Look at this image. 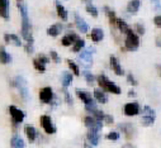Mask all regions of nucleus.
<instances>
[{
  "instance_id": "nucleus-18",
  "label": "nucleus",
  "mask_w": 161,
  "mask_h": 148,
  "mask_svg": "<svg viewBox=\"0 0 161 148\" xmlns=\"http://www.w3.org/2000/svg\"><path fill=\"white\" fill-rule=\"evenodd\" d=\"M141 8V0H131L127 4V12L130 14H136Z\"/></svg>"
},
{
  "instance_id": "nucleus-5",
  "label": "nucleus",
  "mask_w": 161,
  "mask_h": 148,
  "mask_svg": "<svg viewBox=\"0 0 161 148\" xmlns=\"http://www.w3.org/2000/svg\"><path fill=\"white\" fill-rule=\"evenodd\" d=\"M41 127L45 129V132L47 134L56 133V127L52 124V119L50 115H42L41 117Z\"/></svg>"
},
{
  "instance_id": "nucleus-7",
  "label": "nucleus",
  "mask_w": 161,
  "mask_h": 148,
  "mask_svg": "<svg viewBox=\"0 0 161 148\" xmlns=\"http://www.w3.org/2000/svg\"><path fill=\"white\" fill-rule=\"evenodd\" d=\"M84 124H85V127H88L89 129L95 130V132H100L103 128V124L100 123V120H98L93 117H86L84 119Z\"/></svg>"
},
{
  "instance_id": "nucleus-1",
  "label": "nucleus",
  "mask_w": 161,
  "mask_h": 148,
  "mask_svg": "<svg viewBox=\"0 0 161 148\" xmlns=\"http://www.w3.org/2000/svg\"><path fill=\"white\" fill-rule=\"evenodd\" d=\"M18 9H19L20 17H22V37L27 43H33L34 40L32 35V25H31V20H29V15H28V8L25 4L19 3Z\"/></svg>"
},
{
  "instance_id": "nucleus-34",
  "label": "nucleus",
  "mask_w": 161,
  "mask_h": 148,
  "mask_svg": "<svg viewBox=\"0 0 161 148\" xmlns=\"http://www.w3.org/2000/svg\"><path fill=\"white\" fill-rule=\"evenodd\" d=\"M10 35V42H13L17 47H20L22 46V41H20V38L18 35H15V34H9Z\"/></svg>"
},
{
  "instance_id": "nucleus-44",
  "label": "nucleus",
  "mask_w": 161,
  "mask_h": 148,
  "mask_svg": "<svg viewBox=\"0 0 161 148\" xmlns=\"http://www.w3.org/2000/svg\"><path fill=\"white\" fill-rule=\"evenodd\" d=\"M153 23H155L156 27L161 28V15H156V17L153 18Z\"/></svg>"
},
{
  "instance_id": "nucleus-17",
  "label": "nucleus",
  "mask_w": 161,
  "mask_h": 148,
  "mask_svg": "<svg viewBox=\"0 0 161 148\" xmlns=\"http://www.w3.org/2000/svg\"><path fill=\"white\" fill-rule=\"evenodd\" d=\"M62 29H64V25H62V24L55 23L53 25H51V27L47 29V34H48L50 37H57V35L62 32Z\"/></svg>"
},
{
  "instance_id": "nucleus-30",
  "label": "nucleus",
  "mask_w": 161,
  "mask_h": 148,
  "mask_svg": "<svg viewBox=\"0 0 161 148\" xmlns=\"http://www.w3.org/2000/svg\"><path fill=\"white\" fill-rule=\"evenodd\" d=\"M85 47V41L84 40H77L75 43H74V47H72V52H80L83 48Z\"/></svg>"
},
{
  "instance_id": "nucleus-41",
  "label": "nucleus",
  "mask_w": 161,
  "mask_h": 148,
  "mask_svg": "<svg viewBox=\"0 0 161 148\" xmlns=\"http://www.w3.org/2000/svg\"><path fill=\"white\" fill-rule=\"evenodd\" d=\"M104 122H105L108 125H112V124L114 123V119H113L112 115H107V114H105V117H104Z\"/></svg>"
},
{
  "instance_id": "nucleus-29",
  "label": "nucleus",
  "mask_w": 161,
  "mask_h": 148,
  "mask_svg": "<svg viewBox=\"0 0 161 148\" xmlns=\"http://www.w3.org/2000/svg\"><path fill=\"white\" fill-rule=\"evenodd\" d=\"M33 67H34L38 72H45V71H46V65H45L43 62H41L38 58L33 60Z\"/></svg>"
},
{
  "instance_id": "nucleus-31",
  "label": "nucleus",
  "mask_w": 161,
  "mask_h": 148,
  "mask_svg": "<svg viewBox=\"0 0 161 148\" xmlns=\"http://www.w3.org/2000/svg\"><path fill=\"white\" fill-rule=\"evenodd\" d=\"M67 63H69V67L71 68V71L75 73V76H79V75H80V68H79V66H77L72 60H67Z\"/></svg>"
},
{
  "instance_id": "nucleus-19",
  "label": "nucleus",
  "mask_w": 161,
  "mask_h": 148,
  "mask_svg": "<svg viewBox=\"0 0 161 148\" xmlns=\"http://www.w3.org/2000/svg\"><path fill=\"white\" fill-rule=\"evenodd\" d=\"M94 98L98 103H102V104H105L108 101V96H107L105 91L102 90V89H95L94 90Z\"/></svg>"
},
{
  "instance_id": "nucleus-50",
  "label": "nucleus",
  "mask_w": 161,
  "mask_h": 148,
  "mask_svg": "<svg viewBox=\"0 0 161 148\" xmlns=\"http://www.w3.org/2000/svg\"><path fill=\"white\" fill-rule=\"evenodd\" d=\"M158 72H160V76H161V66H158Z\"/></svg>"
},
{
  "instance_id": "nucleus-46",
  "label": "nucleus",
  "mask_w": 161,
  "mask_h": 148,
  "mask_svg": "<svg viewBox=\"0 0 161 148\" xmlns=\"http://www.w3.org/2000/svg\"><path fill=\"white\" fill-rule=\"evenodd\" d=\"M122 148H135V145H133V144H131V143H126Z\"/></svg>"
},
{
  "instance_id": "nucleus-24",
  "label": "nucleus",
  "mask_w": 161,
  "mask_h": 148,
  "mask_svg": "<svg viewBox=\"0 0 161 148\" xmlns=\"http://www.w3.org/2000/svg\"><path fill=\"white\" fill-rule=\"evenodd\" d=\"M25 134H27L29 142H34V140L37 139V137H38L37 129H36L34 127H32V125H27V127H25Z\"/></svg>"
},
{
  "instance_id": "nucleus-3",
  "label": "nucleus",
  "mask_w": 161,
  "mask_h": 148,
  "mask_svg": "<svg viewBox=\"0 0 161 148\" xmlns=\"http://www.w3.org/2000/svg\"><path fill=\"white\" fill-rule=\"evenodd\" d=\"M125 47L128 51H136L140 47V38L136 32H133L132 29H130L126 33V41H125Z\"/></svg>"
},
{
  "instance_id": "nucleus-13",
  "label": "nucleus",
  "mask_w": 161,
  "mask_h": 148,
  "mask_svg": "<svg viewBox=\"0 0 161 148\" xmlns=\"http://www.w3.org/2000/svg\"><path fill=\"white\" fill-rule=\"evenodd\" d=\"M77 40H79L77 34H75L74 32H70L69 34H66L65 37H62V40H61V45H62L64 47H69V46H71L72 43H75Z\"/></svg>"
},
{
  "instance_id": "nucleus-38",
  "label": "nucleus",
  "mask_w": 161,
  "mask_h": 148,
  "mask_svg": "<svg viewBox=\"0 0 161 148\" xmlns=\"http://www.w3.org/2000/svg\"><path fill=\"white\" fill-rule=\"evenodd\" d=\"M127 81H128L132 86H136V85H137V80L133 77L132 73H128V75H127Z\"/></svg>"
},
{
  "instance_id": "nucleus-33",
  "label": "nucleus",
  "mask_w": 161,
  "mask_h": 148,
  "mask_svg": "<svg viewBox=\"0 0 161 148\" xmlns=\"http://www.w3.org/2000/svg\"><path fill=\"white\" fill-rule=\"evenodd\" d=\"M85 9H86V12H88V13H89L92 17H95V18L98 17V9H97V8H95L93 4H88Z\"/></svg>"
},
{
  "instance_id": "nucleus-10",
  "label": "nucleus",
  "mask_w": 161,
  "mask_h": 148,
  "mask_svg": "<svg viewBox=\"0 0 161 148\" xmlns=\"http://www.w3.org/2000/svg\"><path fill=\"white\" fill-rule=\"evenodd\" d=\"M39 99H41L42 103L48 104L51 103V100L53 99V91L51 87H43L39 90Z\"/></svg>"
},
{
  "instance_id": "nucleus-6",
  "label": "nucleus",
  "mask_w": 161,
  "mask_h": 148,
  "mask_svg": "<svg viewBox=\"0 0 161 148\" xmlns=\"http://www.w3.org/2000/svg\"><path fill=\"white\" fill-rule=\"evenodd\" d=\"M13 85L20 91V94H22V96H23L24 99H28V89H27V84H25V80H24L22 76H17V77L14 79Z\"/></svg>"
},
{
  "instance_id": "nucleus-4",
  "label": "nucleus",
  "mask_w": 161,
  "mask_h": 148,
  "mask_svg": "<svg viewBox=\"0 0 161 148\" xmlns=\"http://www.w3.org/2000/svg\"><path fill=\"white\" fill-rule=\"evenodd\" d=\"M95 52L94 47H86L83 52H80L79 55V60L83 62V65L85 66H92L93 63V53Z\"/></svg>"
},
{
  "instance_id": "nucleus-15",
  "label": "nucleus",
  "mask_w": 161,
  "mask_h": 148,
  "mask_svg": "<svg viewBox=\"0 0 161 148\" xmlns=\"http://www.w3.org/2000/svg\"><path fill=\"white\" fill-rule=\"evenodd\" d=\"M0 17L9 19V0H0Z\"/></svg>"
},
{
  "instance_id": "nucleus-48",
  "label": "nucleus",
  "mask_w": 161,
  "mask_h": 148,
  "mask_svg": "<svg viewBox=\"0 0 161 148\" xmlns=\"http://www.w3.org/2000/svg\"><path fill=\"white\" fill-rule=\"evenodd\" d=\"M83 3H85L88 5V4H92L93 3V0H83Z\"/></svg>"
},
{
  "instance_id": "nucleus-35",
  "label": "nucleus",
  "mask_w": 161,
  "mask_h": 148,
  "mask_svg": "<svg viewBox=\"0 0 161 148\" xmlns=\"http://www.w3.org/2000/svg\"><path fill=\"white\" fill-rule=\"evenodd\" d=\"M93 114H94V117H95V119H98V120H104V117H105V114L102 112V110H98V109H95L94 112H93Z\"/></svg>"
},
{
  "instance_id": "nucleus-36",
  "label": "nucleus",
  "mask_w": 161,
  "mask_h": 148,
  "mask_svg": "<svg viewBox=\"0 0 161 148\" xmlns=\"http://www.w3.org/2000/svg\"><path fill=\"white\" fill-rule=\"evenodd\" d=\"M119 133L118 132H115V130H113V132H110V133H108V135H107V139H109V140H118L119 139Z\"/></svg>"
},
{
  "instance_id": "nucleus-12",
  "label": "nucleus",
  "mask_w": 161,
  "mask_h": 148,
  "mask_svg": "<svg viewBox=\"0 0 161 148\" xmlns=\"http://www.w3.org/2000/svg\"><path fill=\"white\" fill-rule=\"evenodd\" d=\"M109 61H110V67H112V70L115 72V75H118V76H123V75H125V71H123L122 66H120L118 58H117L115 56H110Z\"/></svg>"
},
{
  "instance_id": "nucleus-11",
  "label": "nucleus",
  "mask_w": 161,
  "mask_h": 148,
  "mask_svg": "<svg viewBox=\"0 0 161 148\" xmlns=\"http://www.w3.org/2000/svg\"><path fill=\"white\" fill-rule=\"evenodd\" d=\"M74 19H75V25H76V28L81 32V33H86L88 30H89V25H88V23L79 15V13H75L74 14Z\"/></svg>"
},
{
  "instance_id": "nucleus-32",
  "label": "nucleus",
  "mask_w": 161,
  "mask_h": 148,
  "mask_svg": "<svg viewBox=\"0 0 161 148\" xmlns=\"http://www.w3.org/2000/svg\"><path fill=\"white\" fill-rule=\"evenodd\" d=\"M84 77H85L86 82H88L89 85H93V84L95 82V76L93 75L90 71H85V72H84Z\"/></svg>"
},
{
  "instance_id": "nucleus-26",
  "label": "nucleus",
  "mask_w": 161,
  "mask_h": 148,
  "mask_svg": "<svg viewBox=\"0 0 161 148\" xmlns=\"http://www.w3.org/2000/svg\"><path fill=\"white\" fill-rule=\"evenodd\" d=\"M104 9V13L108 15V18H109V22H110V24L112 25H117V17H115V13L109 8V7H104L103 8Z\"/></svg>"
},
{
  "instance_id": "nucleus-43",
  "label": "nucleus",
  "mask_w": 161,
  "mask_h": 148,
  "mask_svg": "<svg viewBox=\"0 0 161 148\" xmlns=\"http://www.w3.org/2000/svg\"><path fill=\"white\" fill-rule=\"evenodd\" d=\"M38 60L41 61V62H43L45 65H47V63L50 62V58H48L47 56H45V55H39V56H38Z\"/></svg>"
},
{
  "instance_id": "nucleus-22",
  "label": "nucleus",
  "mask_w": 161,
  "mask_h": 148,
  "mask_svg": "<svg viewBox=\"0 0 161 148\" xmlns=\"http://www.w3.org/2000/svg\"><path fill=\"white\" fill-rule=\"evenodd\" d=\"M155 113H145V115L142 117V124L145 127H151L155 123Z\"/></svg>"
},
{
  "instance_id": "nucleus-45",
  "label": "nucleus",
  "mask_w": 161,
  "mask_h": 148,
  "mask_svg": "<svg viewBox=\"0 0 161 148\" xmlns=\"http://www.w3.org/2000/svg\"><path fill=\"white\" fill-rule=\"evenodd\" d=\"M24 47H25V51H27L28 53H33V51H34V48H33V43H27Z\"/></svg>"
},
{
  "instance_id": "nucleus-16",
  "label": "nucleus",
  "mask_w": 161,
  "mask_h": 148,
  "mask_svg": "<svg viewBox=\"0 0 161 148\" xmlns=\"http://www.w3.org/2000/svg\"><path fill=\"white\" fill-rule=\"evenodd\" d=\"M10 62H12V56L8 53V51L5 50L4 46H0V63L8 65Z\"/></svg>"
},
{
  "instance_id": "nucleus-28",
  "label": "nucleus",
  "mask_w": 161,
  "mask_h": 148,
  "mask_svg": "<svg viewBox=\"0 0 161 148\" xmlns=\"http://www.w3.org/2000/svg\"><path fill=\"white\" fill-rule=\"evenodd\" d=\"M117 27H118V29L122 32V33H127L128 30H130V27H128V24L123 20V19H117Z\"/></svg>"
},
{
  "instance_id": "nucleus-23",
  "label": "nucleus",
  "mask_w": 161,
  "mask_h": 148,
  "mask_svg": "<svg viewBox=\"0 0 161 148\" xmlns=\"http://www.w3.org/2000/svg\"><path fill=\"white\" fill-rule=\"evenodd\" d=\"M104 38V32L100 28H94L92 30V40L93 42H100Z\"/></svg>"
},
{
  "instance_id": "nucleus-9",
  "label": "nucleus",
  "mask_w": 161,
  "mask_h": 148,
  "mask_svg": "<svg viewBox=\"0 0 161 148\" xmlns=\"http://www.w3.org/2000/svg\"><path fill=\"white\" fill-rule=\"evenodd\" d=\"M123 112L128 117H135L140 113V105H138V103H128L125 105Z\"/></svg>"
},
{
  "instance_id": "nucleus-20",
  "label": "nucleus",
  "mask_w": 161,
  "mask_h": 148,
  "mask_svg": "<svg viewBox=\"0 0 161 148\" xmlns=\"http://www.w3.org/2000/svg\"><path fill=\"white\" fill-rule=\"evenodd\" d=\"M10 147L12 148H25V143L18 134H15L10 139Z\"/></svg>"
},
{
  "instance_id": "nucleus-37",
  "label": "nucleus",
  "mask_w": 161,
  "mask_h": 148,
  "mask_svg": "<svg viewBox=\"0 0 161 148\" xmlns=\"http://www.w3.org/2000/svg\"><path fill=\"white\" fill-rule=\"evenodd\" d=\"M50 55H51V58H52L56 63H60V62H61V58H60V56H58V53H57L56 51H51Z\"/></svg>"
},
{
  "instance_id": "nucleus-8",
  "label": "nucleus",
  "mask_w": 161,
  "mask_h": 148,
  "mask_svg": "<svg viewBox=\"0 0 161 148\" xmlns=\"http://www.w3.org/2000/svg\"><path fill=\"white\" fill-rule=\"evenodd\" d=\"M9 113H10V115H12V118H13V122H14L15 124L22 123L23 119H24V117H25V114L22 112V110L18 109V108L14 106V105L9 106Z\"/></svg>"
},
{
  "instance_id": "nucleus-39",
  "label": "nucleus",
  "mask_w": 161,
  "mask_h": 148,
  "mask_svg": "<svg viewBox=\"0 0 161 148\" xmlns=\"http://www.w3.org/2000/svg\"><path fill=\"white\" fill-rule=\"evenodd\" d=\"M135 27H136V32H137V34H141V35H142V34L145 33V28H143V25H142L141 23H137Z\"/></svg>"
},
{
  "instance_id": "nucleus-21",
  "label": "nucleus",
  "mask_w": 161,
  "mask_h": 148,
  "mask_svg": "<svg viewBox=\"0 0 161 148\" xmlns=\"http://www.w3.org/2000/svg\"><path fill=\"white\" fill-rule=\"evenodd\" d=\"M86 138H88V140H89L93 145H97V144L99 143L100 135H99V132H95V130L89 129V132H88V134H86Z\"/></svg>"
},
{
  "instance_id": "nucleus-51",
  "label": "nucleus",
  "mask_w": 161,
  "mask_h": 148,
  "mask_svg": "<svg viewBox=\"0 0 161 148\" xmlns=\"http://www.w3.org/2000/svg\"><path fill=\"white\" fill-rule=\"evenodd\" d=\"M18 2H22V0H18Z\"/></svg>"
},
{
  "instance_id": "nucleus-14",
  "label": "nucleus",
  "mask_w": 161,
  "mask_h": 148,
  "mask_svg": "<svg viewBox=\"0 0 161 148\" xmlns=\"http://www.w3.org/2000/svg\"><path fill=\"white\" fill-rule=\"evenodd\" d=\"M119 130H122L127 138H132L133 137V133H135V128L131 123H123V124H119L118 125Z\"/></svg>"
},
{
  "instance_id": "nucleus-27",
  "label": "nucleus",
  "mask_w": 161,
  "mask_h": 148,
  "mask_svg": "<svg viewBox=\"0 0 161 148\" xmlns=\"http://www.w3.org/2000/svg\"><path fill=\"white\" fill-rule=\"evenodd\" d=\"M72 82V75L69 72H62V75H61V84L64 87H67L70 86Z\"/></svg>"
},
{
  "instance_id": "nucleus-47",
  "label": "nucleus",
  "mask_w": 161,
  "mask_h": 148,
  "mask_svg": "<svg viewBox=\"0 0 161 148\" xmlns=\"http://www.w3.org/2000/svg\"><path fill=\"white\" fill-rule=\"evenodd\" d=\"M128 95H130L131 98H135V96H136V92H135L133 90H130V92H128Z\"/></svg>"
},
{
  "instance_id": "nucleus-49",
  "label": "nucleus",
  "mask_w": 161,
  "mask_h": 148,
  "mask_svg": "<svg viewBox=\"0 0 161 148\" xmlns=\"http://www.w3.org/2000/svg\"><path fill=\"white\" fill-rule=\"evenodd\" d=\"M156 46L161 48V41H156Z\"/></svg>"
},
{
  "instance_id": "nucleus-2",
  "label": "nucleus",
  "mask_w": 161,
  "mask_h": 148,
  "mask_svg": "<svg viewBox=\"0 0 161 148\" xmlns=\"http://www.w3.org/2000/svg\"><path fill=\"white\" fill-rule=\"evenodd\" d=\"M97 81H98L99 86H100L103 90L108 91V92H112V94H115V95H120V94H122V90H120V87L117 86L114 82H112V81H110L107 76H104V75L98 76Z\"/></svg>"
},
{
  "instance_id": "nucleus-42",
  "label": "nucleus",
  "mask_w": 161,
  "mask_h": 148,
  "mask_svg": "<svg viewBox=\"0 0 161 148\" xmlns=\"http://www.w3.org/2000/svg\"><path fill=\"white\" fill-rule=\"evenodd\" d=\"M152 3V7L156 9V10H161V4H160V0H151Z\"/></svg>"
},
{
  "instance_id": "nucleus-25",
  "label": "nucleus",
  "mask_w": 161,
  "mask_h": 148,
  "mask_svg": "<svg viewBox=\"0 0 161 148\" xmlns=\"http://www.w3.org/2000/svg\"><path fill=\"white\" fill-rule=\"evenodd\" d=\"M56 10H57V15L60 17V19H62V20H67V18H69V15H67V10L65 9V7H62L60 3H56Z\"/></svg>"
},
{
  "instance_id": "nucleus-40",
  "label": "nucleus",
  "mask_w": 161,
  "mask_h": 148,
  "mask_svg": "<svg viewBox=\"0 0 161 148\" xmlns=\"http://www.w3.org/2000/svg\"><path fill=\"white\" fill-rule=\"evenodd\" d=\"M64 95H65V100H66V103H67L69 105H72V99H71V95H70V92L65 90Z\"/></svg>"
}]
</instances>
